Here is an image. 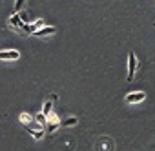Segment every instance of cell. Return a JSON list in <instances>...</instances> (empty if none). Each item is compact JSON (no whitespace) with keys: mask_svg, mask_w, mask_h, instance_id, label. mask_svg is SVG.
<instances>
[{"mask_svg":"<svg viewBox=\"0 0 155 151\" xmlns=\"http://www.w3.org/2000/svg\"><path fill=\"white\" fill-rule=\"evenodd\" d=\"M135 69H137V60H135V55L133 53H130L128 55V82H131L133 80V75H135Z\"/></svg>","mask_w":155,"mask_h":151,"instance_id":"obj_1","label":"cell"},{"mask_svg":"<svg viewBox=\"0 0 155 151\" xmlns=\"http://www.w3.org/2000/svg\"><path fill=\"white\" fill-rule=\"evenodd\" d=\"M144 98H146V93H144V91H135V93H128V95H126V102H128V104L142 102Z\"/></svg>","mask_w":155,"mask_h":151,"instance_id":"obj_2","label":"cell"},{"mask_svg":"<svg viewBox=\"0 0 155 151\" xmlns=\"http://www.w3.org/2000/svg\"><path fill=\"white\" fill-rule=\"evenodd\" d=\"M9 27H11V29H17V31H20V29L24 27V22H22V18L18 17V13H15V15L9 18Z\"/></svg>","mask_w":155,"mask_h":151,"instance_id":"obj_3","label":"cell"},{"mask_svg":"<svg viewBox=\"0 0 155 151\" xmlns=\"http://www.w3.org/2000/svg\"><path fill=\"white\" fill-rule=\"evenodd\" d=\"M20 58V53L15 51V49H9V51H0V60H17Z\"/></svg>","mask_w":155,"mask_h":151,"instance_id":"obj_4","label":"cell"},{"mask_svg":"<svg viewBox=\"0 0 155 151\" xmlns=\"http://www.w3.org/2000/svg\"><path fill=\"white\" fill-rule=\"evenodd\" d=\"M55 31H57V27H53V26H44V27H40V29L35 31V37H48V35H53Z\"/></svg>","mask_w":155,"mask_h":151,"instance_id":"obj_5","label":"cell"},{"mask_svg":"<svg viewBox=\"0 0 155 151\" xmlns=\"http://www.w3.org/2000/svg\"><path fill=\"white\" fill-rule=\"evenodd\" d=\"M28 133H29V135H33L37 140H40V138L44 137V129H38V131H35V129H31L29 126H28Z\"/></svg>","mask_w":155,"mask_h":151,"instance_id":"obj_6","label":"cell"},{"mask_svg":"<svg viewBox=\"0 0 155 151\" xmlns=\"http://www.w3.org/2000/svg\"><path fill=\"white\" fill-rule=\"evenodd\" d=\"M77 122H79V118H77V117H69V118H66V120L62 122V126L71 127V126H77Z\"/></svg>","mask_w":155,"mask_h":151,"instance_id":"obj_7","label":"cell"},{"mask_svg":"<svg viewBox=\"0 0 155 151\" xmlns=\"http://www.w3.org/2000/svg\"><path fill=\"white\" fill-rule=\"evenodd\" d=\"M53 102H55V100H48V102L44 104V108H42V115H46V117H48V115L51 113V108H53Z\"/></svg>","mask_w":155,"mask_h":151,"instance_id":"obj_8","label":"cell"},{"mask_svg":"<svg viewBox=\"0 0 155 151\" xmlns=\"http://www.w3.org/2000/svg\"><path fill=\"white\" fill-rule=\"evenodd\" d=\"M24 4H26V0H17V2H15V13H20Z\"/></svg>","mask_w":155,"mask_h":151,"instance_id":"obj_9","label":"cell"},{"mask_svg":"<svg viewBox=\"0 0 155 151\" xmlns=\"http://www.w3.org/2000/svg\"><path fill=\"white\" fill-rule=\"evenodd\" d=\"M58 126H60V124H58V122H55V124L48 126V131H49V133H53V131H57V129H58Z\"/></svg>","mask_w":155,"mask_h":151,"instance_id":"obj_10","label":"cell"},{"mask_svg":"<svg viewBox=\"0 0 155 151\" xmlns=\"http://www.w3.org/2000/svg\"><path fill=\"white\" fill-rule=\"evenodd\" d=\"M31 26H33V27H35V31H37L38 27H44V20H37V22H35V24H31Z\"/></svg>","mask_w":155,"mask_h":151,"instance_id":"obj_11","label":"cell"},{"mask_svg":"<svg viewBox=\"0 0 155 151\" xmlns=\"http://www.w3.org/2000/svg\"><path fill=\"white\" fill-rule=\"evenodd\" d=\"M20 120H24V124H28V122L31 120V117H29L28 113H22V115H20Z\"/></svg>","mask_w":155,"mask_h":151,"instance_id":"obj_12","label":"cell"},{"mask_svg":"<svg viewBox=\"0 0 155 151\" xmlns=\"http://www.w3.org/2000/svg\"><path fill=\"white\" fill-rule=\"evenodd\" d=\"M46 118H48V117H46V115H42V113H40V115H37V120H38L40 124H44V122H46Z\"/></svg>","mask_w":155,"mask_h":151,"instance_id":"obj_13","label":"cell"}]
</instances>
